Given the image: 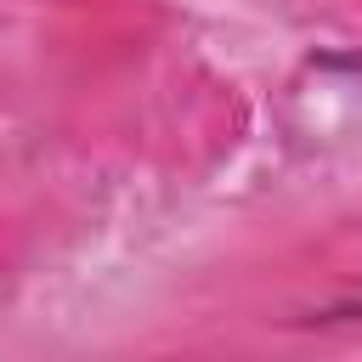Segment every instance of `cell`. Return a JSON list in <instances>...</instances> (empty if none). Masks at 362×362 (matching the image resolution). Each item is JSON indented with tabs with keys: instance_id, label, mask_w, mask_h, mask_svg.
Returning <instances> with one entry per match:
<instances>
[]
</instances>
